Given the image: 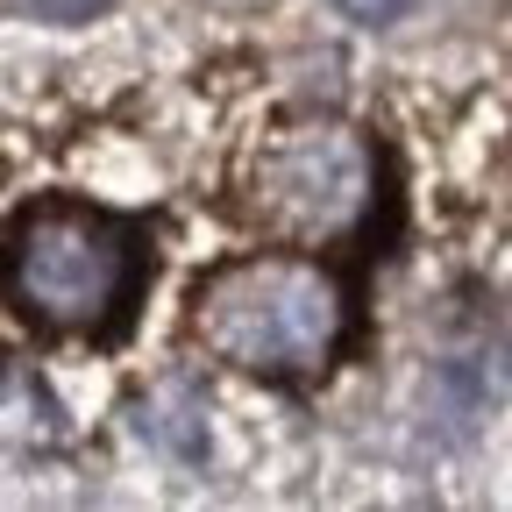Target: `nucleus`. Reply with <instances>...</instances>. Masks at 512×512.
I'll list each match as a JSON object with an SVG mask.
<instances>
[{"label": "nucleus", "instance_id": "nucleus-3", "mask_svg": "<svg viewBox=\"0 0 512 512\" xmlns=\"http://www.w3.org/2000/svg\"><path fill=\"white\" fill-rule=\"evenodd\" d=\"M377 192H384L377 143L342 114H292L264 128L235 171V200L249 228L292 249L356 242L377 214Z\"/></svg>", "mask_w": 512, "mask_h": 512}, {"label": "nucleus", "instance_id": "nucleus-2", "mask_svg": "<svg viewBox=\"0 0 512 512\" xmlns=\"http://www.w3.org/2000/svg\"><path fill=\"white\" fill-rule=\"evenodd\" d=\"M143 228L93 200H36L0 235V292L57 342L114 335L143 292Z\"/></svg>", "mask_w": 512, "mask_h": 512}, {"label": "nucleus", "instance_id": "nucleus-4", "mask_svg": "<svg viewBox=\"0 0 512 512\" xmlns=\"http://www.w3.org/2000/svg\"><path fill=\"white\" fill-rule=\"evenodd\" d=\"M107 8V0H22V15H36V22H93Z\"/></svg>", "mask_w": 512, "mask_h": 512}, {"label": "nucleus", "instance_id": "nucleus-5", "mask_svg": "<svg viewBox=\"0 0 512 512\" xmlns=\"http://www.w3.org/2000/svg\"><path fill=\"white\" fill-rule=\"evenodd\" d=\"M335 8H342L349 22H370V29H377V22H399L413 0H335Z\"/></svg>", "mask_w": 512, "mask_h": 512}, {"label": "nucleus", "instance_id": "nucleus-1", "mask_svg": "<svg viewBox=\"0 0 512 512\" xmlns=\"http://www.w3.org/2000/svg\"><path fill=\"white\" fill-rule=\"evenodd\" d=\"M185 328L214 363L264 377V384H306L320 377L356 335V299L342 271H328L313 249L271 242L214 264L185 299Z\"/></svg>", "mask_w": 512, "mask_h": 512}]
</instances>
